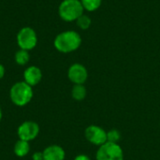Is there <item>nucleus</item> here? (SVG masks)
Instances as JSON below:
<instances>
[{
	"label": "nucleus",
	"mask_w": 160,
	"mask_h": 160,
	"mask_svg": "<svg viewBox=\"0 0 160 160\" xmlns=\"http://www.w3.org/2000/svg\"><path fill=\"white\" fill-rule=\"evenodd\" d=\"M101 2L102 0H81L83 8L90 12L97 10L100 7Z\"/></svg>",
	"instance_id": "nucleus-14"
},
{
	"label": "nucleus",
	"mask_w": 160,
	"mask_h": 160,
	"mask_svg": "<svg viewBox=\"0 0 160 160\" xmlns=\"http://www.w3.org/2000/svg\"><path fill=\"white\" fill-rule=\"evenodd\" d=\"M97 160H124V152L118 143L107 142L100 145L97 155Z\"/></svg>",
	"instance_id": "nucleus-5"
},
{
	"label": "nucleus",
	"mask_w": 160,
	"mask_h": 160,
	"mask_svg": "<svg viewBox=\"0 0 160 160\" xmlns=\"http://www.w3.org/2000/svg\"><path fill=\"white\" fill-rule=\"evenodd\" d=\"M5 73H6V69H5V67L0 64V80L3 79V77L5 76Z\"/></svg>",
	"instance_id": "nucleus-19"
},
{
	"label": "nucleus",
	"mask_w": 160,
	"mask_h": 160,
	"mask_svg": "<svg viewBox=\"0 0 160 160\" xmlns=\"http://www.w3.org/2000/svg\"><path fill=\"white\" fill-rule=\"evenodd\" d=\"M91 23H92L91 18L88 15H85V14H82V16H80L76 20L77 26L82 30H87L91 26Z\"/></svg>",
	"instance_id": "nucleus-15"
},
{
	"label": "nucleus",
	"mask_w": 160,
	"mask_h": 160,
	"mask_svg": "<svg viewBox=\"0 0 160 160\" xmlns=\"http://www.w3.org/2000/svg\"><path fill=\"white\" fill-rule=\"evenodd\" d=\"M16 41L20 49L30 52L38 45L37 32L30 26L22 27L17 33Z\"/></svg>",
	"instance_id": "nucleus-4"
},
{
	"label": "nucleus",
	"mask_w": 160,
	"mask_h": 160,
	"mask_svg": "<svg viewBox=\"0 0 160 160\" xmlns=\"http://www.w3.org/2000/svg\"><path fill=\"white\" fill-rule=\"evenodd\" d=\"M74 160H90V158L86 155H79L74 158Z\"/></svg>",
	"instance_id": "nucleus-18"
},
{
	"label": "nucleus",
	"mask_w": 160,
	"mask_h": 160,
	"mask_svg": "<svg viewBox=\"0 0 160 160\" xmlns=\"http://www.w3.org/2000/svg\"><path fill=\"white\" fill-rule=\"evenodd\" d=\"M39 134V126L34 121H25L22 123L18 129L17 135L19 140H22L25 142H30L34 141Z\"/></svg>",
	"instance_id": "nucleus-6"
},
{
	"label": "nucleus",
	"mask_w": 160,
	"mask_h": 160,
	"mask_svg": "<svg viewBox=\"0 0 160 160\" xmlns=\"http://www.w3.org/2000/svg\"><path fill=\"white\" fill-rule=\"evenodd\" d=\"M14 60L17 65L22 66V67L25 66L28 64V62L30 60V53L28 51L19 49L14 54Z\"/></svg>",
	"instance_id": "nucleus-13"
},
{
	"label": "nucleus",
	"mask_w": 160,
	"mask_h": 160,
	"mask_svg": "<svg viewBox=\"0 0 160 160\" xmlns=\"http://www.w3.org/2000/svg\"><path fill=\"white\" fill-rule=\"evenodd\" d=\"M30 151V144L28 142L18 140L14 145V154L18 158H24Z\"/></svg>",
	"instance_id": "nucleus-11"
},
{
	"label": "nucleus",
	"mask_w": 160,
	"mask_h": 160,
	"mask_svg": "<svg viewBox=\"0 0 160 160\" xmlns=\"http://www.w3.org/2000/svg\"><path fill=\"white\" fill-rule=\"evenodd\" d=\"M68 78L74 84H83L88 78L86 68L79 63L72 64L68 70Z\"/></svg>",
	"instance_id": "nucleus-8"
},
{
	"label": "nucleus",
	"mask_w": 160,
	"mask_h": 160,
	"mask_svg": "<svg viewBox=\"0 0 160 160\" xmlns=\"http://www.w3.org/2000/svg\"><path fill=\"white\" fill-rule=\"evenodd\" d=\"M42 80V71L37 66H29L23 71V81L30 86L38 85Z\"/></svg>",
	"instance_id": "nucleus-9"
},
{
	"label": "nucleus",
	"mask_w": 160,
	"mask_h": 160,
	"mask_svg": "<svg viewBox=\"0 0 160 160\" xmlns=\"http://www.w3.org/2000/svg\"><path fill=\"white\" fill-rule=\"evenodd\" d=\"M82 44L80 34L73 30H68L59 33L53 40V46L56 51L62 53H69L75 52Z\"/></svg>",
	"instance_id": "nucleus-1"
},
{
	"label": "nucleus",
	"mask_w": 160,
	"mask_h": 160,
	"mask_svg": "<svg viewBox=\"0 0 160 160\" xmlns=\"http://www.w3.org/2000/svg\"><path fill=\"white\" fill-rule=\"evenodd\" d=\"M33 160H43V154L42 152H37L32 156Z\"/></svg>",
	"instance_id": "nucleus-17"
},
{
	"label": "nucleus",
	"mask_w": 160,
	"mask_h": 160,
	"mask_svg": "<svg viewBox=\"0 0 160 160\" xmlns=\"http://www.w3.org/2000/svg\"><path fill=\"white\" fill-rule=\"evenodd\" d=\"M121 135L117 129H111L107 132V142L117 143L120 141Z\"/></svg>",
	"instance_id": "nucleus-16"
},
{
	"label": "nucleus",
	"mask_w": 160,
	"mask_h": 160,
	"mask_svg": "<svg viewBox=\"0 0 160 160\" xmlns=\"http://www.w3.org/2000/svg\"><path fill=\"white\" fill-rule=\"evenodd\" d=\"M2 116H3V113H2V110H1V107H0V122L2 120Z\"/></svg>",
	"instance_id": "nucleus-20"
},
{
	"label": "nucleus",
	"mask_w": 160,
	"mask_h": 160,
	"mask_svg": "<svg viewBox=\"0 0 160 160\" xmlns=\"http://www.w3.org/2000/svg\"><path fill=\"white\" fill-rule=\"evenodd\" d=\"M42 154L43 160H65L66 158L65 150L57 144L49 145L43 150Z\"/></svg>",
	"instance_id": "nucleus-10"
},
{
	"label": "nucleus",
	"mask_w": 160,
	"mask_h": 160,
	"mask_svg": "<svg viewBox=\"0 0 160 160\" xmlns=\"http://www.w3.org/2000/svg\"><path fill=\"white\" fill-rule=\"evenodd\" d=\"M33 87L27 84L24 81L15 82L9 90V98L11 102L18 106H26L33 98Z\"/></svg>",
	"instance_id": "nucleus-2"
},
{
	"label": "nucleus",
	"mask_w": 160,
	"mask_h": 160,
	"mask_svg": "<svg viewBox=\"0 0 160 160\" xmlns=\"http://www.w3.org/2000/svg\"><path fill=\"white\" fill-rule=\"evenodd\" d=\"M86 140L98 146H100L107 142V132L98 126H89L84 131Z\"/></svg>",
	"instance_id": "nucleus-7"
},
{
	"label": "nucleus",
	"mask_w": 160,
	"mask_h": 160,
	"mask_svg": "<svg viewBox=\"0 0 160 160\" xmlns=\"http://www.w3.org/2000/svg\"><path fill=\"white\" fill-rule=\"evenodd\" d=\"M84 8L81 0H63L58 7L59 17L68 22H76V20L83 14Z\"/></svg>",
	"instance_id": "nucleus-3"
},
{
	"label": "nucleus",
	"mask_w": 160,
	"mask_h": 160,
	"mask_svg": "<svg viewBox=\"0 0 160 160\" xmlns=\"http://www.w3.org/2000/svg\"><path fill=\"white\" fill-rule=\"evenodd\" d=\"M87 94L86 88L83 84H74L71 89V97L76 101H82L85 98Z\"/></svg>",
	"instance_id": "nucleus-12"
}]
</instances>
